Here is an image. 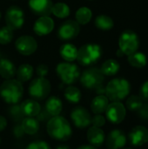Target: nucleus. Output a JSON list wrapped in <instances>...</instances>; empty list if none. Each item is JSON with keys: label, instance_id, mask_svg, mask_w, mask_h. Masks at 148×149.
Returning a JSON list of instances; mask_svg holds the SVG:
<instances>
[{"label": "nucleus", "instance_id": "1", "mask_svg": "<svg viewBox=\"0 0 148 149\" xmlns=\"http://www.w3.org/2000/svg\"><path fill=\"white\" fill-rule=\"evenodd\" d=\"M47 133L54 140L59 141H68L72 134L69 121L62 116H54L47 123Z\"/></svg>", "mask_w": 148, "mask_h": 149}, {"label": "nucleus", "instance_id": "2", "mask_svg": "<svg viewBox=\"0 0 148 149\" xmlns=\"http://www.w3.org/2000/svg\"><path fill=\"white\" fill-rule=\"evenodd\" d=\"M24 87L17 79H6L0 87V95L3 100L11 105L17 104L23 97Z\"/></svg>", "mask_w": 148, "mask_h": 149}, {"label": "nucleus", "instance_id": "3", "mask_svg": "<svg viewBox=\"0 0 148 149\" xmlns=\"http://www.w3.org/2000/svg\"><path fill=\"white\" fill-rule=\"evenodd\" d=\"M130 84L124 79H114L111 80L106 87V94L108 100L120 101L124 100L130 93Z\"/></svg>", "mask_w": 148, "mask_h": 149}, {"label": "nucleus", "instance_id": "4", "mask_svg": "<svg viewBox=\"0 0 148 149\" xmlns=\"http://www.w3.org/2000/svg\"><path fill=\"white\" fill-rule=\"evenodd\" d=\"M102 55V49L99 45L87 44L78 50L77 59L81 65L87 66L95 64Z\"/></svg>", "mask_w": 148, "mask_h": 149}, {"label": "nucleus", "instance_id": "5", "mask_svg": "<svg viewBox=\"0 0 148 149\" xmlns=\"http://www.w3.org/2000/svg\"><path fill=\"white\" fill-rule=\"evenodd\" d=\"M57 74L63 83L72 85L75 83L80 77V70L75 64L60 63L56 68Z\"/></svg>", "mask_w": 148, "mask_h": 149}, {"label": "nucleus", "instance_id": "6", "mask_svg": "<svg viewBox=\"0 0 148 149\" xmlns=\"http://www.w3.org/2000/svg\"><path fill=\"white\" fill-rule=\"evenodd\" d=\"M28 92L35 100H43L51 92V84L45 78L38 77L31 82Z\"/></svg>", "mask_w": 148, "mask_h": 149}, {"label": "nucleus", "instance_id": "7", "mask_svg": "<svg viewBox=\"0 0 148 149\" xmlns=\"http://www.w3.org/2000/svg\"><path fill=\"white\" fill-rule=\"evenodd\" d=\"M104 76L105 75L102 73L100 69L90 68L82 73L80 82L82 86L87 89H97L99 86H102L105 79Z\"/></svg>", "mask_w": 148, "mask_h": 149}, {"label": "nucleus", "instance_id": "8", "mask_svg": "<svg viewBox=\"0 0 148 149\" xmlns=\"http://www.w3.org/2000/svg\"><path fill=\"white\" fill-rule=\"evenodd\" d=\"M139 38L138 35L130 30L125 31L122 32L121 36L119 39L120 49L123 52L124 54L130 55L135 52H137L139 48Z\"/></svg>", "mask_w": 148, "mask_h": 149}, {"label": "nucleus", "instance_id": "9", "mask_svg": "<svg viewBox=\"0 0 148 149\" xmlns=\"http://www.w3.org/2000/svg\"><path fill=\"white\" fill-rule=\"evenodd\" d=\"M5 22L7 26L12 31L21 28L24 22V11L18 6L10 7L5 14Z\"/></svg>", "mask_w": 148, "mask_h": 149}, {"label": "nucleus", "instance_id": "10", "mask_svg": "<svg viewBox=\"0 0 148 149\" xmlns=\"http://www.w3.org/2000/svg\"><path fill=\"white\" fill-rule=\"evenodd\" d=\"M106 115L107 120L113 124H120L126 117V108L120 101H114L108 105Z\"/></svg>", "mask_w": 148, "mask_h": 149}, {"label": "nucleus", "instance_id": "11", "mask_svg": "<svg viewBox=\"0 0 148 149\" xmlns=\"http://www.w3.org/2000/svg\"><path fill=\"white\" fill-rule=\"evenodd\" d=\"M71 119L76 127L83 129L92 124V117L90 113L82 107L74 108L71 113Z\"/></svg>", "mask_w": 148, "mask_h": 149}, {"label": "nucleus", "instance_id": "12", "mask_svg": "<svg viewBox=\"0 0 148 149\" xmlns=\"http://www.w3.org/2000/svg\"><path fill=\"white\" fill-rule=\"evenodd\" d=\"M79 31L80 27L77 21L67 20L59 27L58 36L61 40H71L79 35Z\"/></svg>", "mask_w": 148, "mask_h": 149}, {"label": "nucleus", "instance_id": "13", "mask_svg": "<svg viewBox=\"0 0 148 149\" xmlns=\"http://www.w3.org/2000/svg\"><path fill=\"white\" fill-rule=\"evenodd\" d=\"M15 46L19 53L24 56H28L36 52L38 44L32 37L22 36L16 40Z\"/></svg>", "mask_w": 148, "mask_h": 149}, {"label": "nucleus", "instance_id": "14", "mask_svg": "<svg viewBox=\"0 0 148 149\" xmlns=\"http://www.w3.org/2000/svg\"><path fill=\"white\" fill-rule=\"evenodd\" d=\"M31 11L40 17H46L51 13L53 3L51 0H29Z\"/></svg>", "mask_w": 148, "mask_h": 149}, {"label": "nucleus", "instance_id": "15", "mask_svg": "<svg viewBox=\"0 0 148 149\" xmlns=\"http://www.w3.org/2000/svg\"><path fill=\"white\" fill-rule=\"evenodd\" d=\"M54 28V22L52 18L49 16L46 17H40L34 24L33 31L38 36L47 35L52 31Z\"/></svg>", "mask_w": 148, "mask_h": 149}, {"label": "nucleus", "instance_id": "16", "mask_svg": "<svg viewBox=\"0 0 148 149\" xmlns=\"http://www.w3.org/2000/svg\"><path fill=\"white\" fill-rule=\"evenodd\" d=\"M126 142L125 134L118 129L113 130L106 138V145L110 149L122 148Z\"/></svg>", "mask_w": 148, "mask_h": 149}, {"label": "nucleus", "instance_id": "17", "mask_svg": "<svg viewBox=\"0 0 148 149\" xmlns=\"http://www.w3.org/2000/svg\"><path fill=\"white\" fill-rule=\"evenodd\" d=\"M148 130L141 126L135 127L129 134V141L132 145L140 147L147 142Z\"/></svg>", "mask_w": 148, "mask_h": 149}, {"label": "nucleus", "instance_id": "18", "mask_svg": "<svg viewBox=\"0 0 148 149\" xmlns=\"http://www.w3.org/2000/svg\"><path fill=\"white\" fill-rule=\"evenodd\" d=\"M22 113L25 117H36L41 111L39 103L35 100H26L20 106Z\"/></svg>", "mask_w": 148, "mask_h": 149}, {"label": "nucleus", "instance_id": "19", "mask_svg": "<svg viewBox=\"0 0 148 149\" xmlns=\"http://www.w3.org/2000/svg\"><path fill=\"white\" fill-rule=\"evenodd\" d=\"M87 140L93 147H100L105 141V133L100 127H92L87 131Z\"/></svg>", "mask_w": 148, "mask_h": 149}, {"label": "nucleus", "instance_id": "20", "mask_svg": "<svg viewBox=\"0 0 148 149\" xmlns=\"http://www.w3.org/2000/svg\"><path fill=\"white\" fill-rule=\"evenodd\" d=\"M44 108H45V112H47L49 115L54 117L60 114L63 109V104L59 98L56 96H51L45 102Z\"/></svg>", "mask_w": 148, "mask_h": 149}, {"label": "nucleus", "instance_id": "21", "mask_svg": "<svg viewBox=\"0 0 148 149\" xmlns=\"http://www.w3.org/2000/svg\"><path fill=\"white\" fill-rule=\"evenodd\" d=\"M17 69L15 65L9 59H0V76L4 79H10L16 74Z\"/></svg>", "mask_w": 148, "mask_h": 149}, {"label": "nucleus", "instance_id": "22", "mask_svg": "<svg viewBox=\"0 0 148 149\" xmlns=\"http://www.w3.org/2000/svg\"><path fill=\"white\" fill-rule=\"evenodd\" d=\"M108 105L109 103H108L107 97L101 94V95H98L92 100V104H91V108L93 113L101 114L104 112H106Z\"/></svg>", "mask_w": 148, "mask_h": 149}, {"label": "nucleus", "instance_id": "23", "mask_svg": "<svg viewBox=\"0 0 148 149\" xmlns=\"http://www.w3.org/2000/svg\"><path fill=\"white\" fill-rule=\"evenodd\" d=\"M61 57L67 62H72L77 59L78 49L72 44H64L59 50Z\"/></svg>", "mask_w": 148, "mask_h": 149}, {"label": "nucleus", "instance_id": "24", "mask_svg": "<svg viewBox=\"0 0 148 149\" xmlns=\"http://www.w3.org/2000/svg\"><path fill=\"white\" fill-rule=\"evenodd\" d=\"M21 127L24 134L33 135L39 129V122L34 117H26L23 120Z\"/></svg>", "mask_w": 148, "mask_h": 149}, {"label": "nucleus", "instance_id": "25", "mask_svg": "<svg viewBox=\"0 0 148 149\" xmlns=\"http://www.w3.org/2000/svg\"><path fill=\"white\" fill-rule=\"evenodd\" d=\"M127 60L132 66L136 67V68H143L147 63L146 55L144 53L139 52H135L128 55Z\"/></svg>", "mask_w": 148, "mask_h": 149}, {"label": "nucleus", "instance_id": "26", "mask_svg": "<svg viewBox=\"0 0 148 149\" xmlns=\"http://www.w3.org/2000/svg\"><path fill=\"white\" fill-rule=\"evenodd\" d=\"M17 80L22 82H26L29 79H31L33 75V67L31 65L24 64L18 67V69L16 72Z\"/></svg>", "mask_w": 148, "mask_h": 149}, {"label": "nucleus", "instance_id": "27", "mask_svg": "<svg viewBox=\"0 0 148 149\" xmlns=\"http://www.w3.org/2000/svg\"><path fill=\"white\" fill-rule=\"evenodd\" d=\"M100 70L104 75L113 76V75H115L119 72L120 64L114 59H108L102 65Z\"/></svg>", "mask_w": 148, "mask_h": 149}, {"label": "nucleus", "instance_id": "28", "mask_svg": "<svg viewBox=\"0 0 148 149\" xmlns=\"http://www.w3.org/2000/svg\"><path fill=\"white\" fill-rule=\"evenodd\" d=\"M113 24H113V19L106 15H99L95 19L96 27L103 31L111 30L113 27Z\"/></svg>", "mask_w": 148, "mask_h": 149}, {"label": "nucleus", "instance_id": "29", "mask_svg": "<svg viewBox=\"0 0 148 149\" xmlns=\"http://www.w3.org/2000/svg\"><path fill=\"white\" fill-rule=\"evenodd\" d=\"M65 97L70 103L77 104L80 101L81 93L79 88L71 86L65 90Z\"/></svg>", "mask_w": 148, "mask_h": 149}, {"label": "nucleus", "instance_id": "30", "mask_svg": "<svg viewBox=\"0 0 148 149\" xmlns=\"http://www.w3.org/2000/svg\"><path fill=\"white\" fill-rule=\"evenodd\" d=\"M92 16V10L87 7H81L76 12V20L79 24H85L89 23Z\"/></svg>", "mask_w": 148, "mask_h": 149}, {"label": "nucleus", "instance_id": "31", "mask_svg": "<svg viewBox=\"0 0 148 149\" xmlns=\"http://www.w3.org/2000/svg\"><path fill=\"white\" fill-rule=\"evenodd\" d=\"M51 12L59 18H64L69 16L70 14V8L67 4L64 3H57L53 4Z\"/></svg>", "mask_w": 148, "mask_h": 149}, {"label": "nucleus", "instance_id": "32", "mask_svg": "<svg viewBox=\"0 0 148 149\" xmlns=\"http://www.w3.org/2000/svg\"><path fill=\"white\" fill-rule=\"evenodd\" d=\"M143 106V100L137 95H132L126 101V107L130 111H137Z\"/></svg>", "mask_w": 148, "mask_h": 149}, {"label": "nucleus", "instance_id": "33", "mask_svg": "<svg viewBox=\"0 0 148 149\" xmlns=\"http://www.w3.org/2000/svg\"><path fill=\"white\" fill-rule=\"evenodd\" d=\"M13 38V32L12 30L10 29L8 26H4L0 29V44L7 45L11 42Z\"/></svg>", "mask_w": 148, "mask_h": 149}, {"label": "nucleus", "instance_id": "34", "mask_svg": "<svg viewBox=\"0 0 148 149\" xmlns=\"http://www.w3.org/2000/svg\"><path fill=\"white\" fill-rule=\"evenodd\" d=\"M26 149H51V147L47 142L43 141H38L31 142L30 145L27 146Z\"/></svg>", "mask_w": 148, "mask_h": 149}, {"label": "nucleus", "instance_id": "35", "mask_svg": "<svg viewBox=\"0 0 148 149\" xmlns=\"http://www.w3.org/2000/svg\"><path fill=\"white\" fill-rule=\"evenodd\" d=\"M105 123H106V119L104 116L100 114H96L93 118H92V124L93 125V127H101L102 126L105 125Z\"/></svg>", "mask_w": 148, "mask_h": 149}, {"label": "nucleus", "instance_id": "36", "mask_svg": "<svg viewBox=\"0 0 148 149\" xmlns=\"http://www.w3.org/2000/svg\"><path fill=\"white\" fill-rule=\"evenodd\" d=\"M48 67L46 65H44V64H41L39 65L38 67H37V74L38 75V77H41V78H44L47 73H48Z\"/></svg>", "mask_w": 148, "mask_h": 149}, {"label": "nucleus", "instance_id": "37", "mask_svg": "<svg viewBox=\"0 0 148 149\" xmlns=\"http://www.w3.org/2000/svg\"><path fill=\"white\" fill-rule=\"evenodd\" d=\"M10 113H11L12 116H15L16 119H20L22 116H24L20 106H17V105H14L10 108Z\"/></svg>", "mask_w": 148, "mask_h": 149}, {"label": "nucleus", "instance_id": "38", "mask_svg": "<svg viewBox=\"0 0 148 149\" xmlns=\"http://www.w3.org/2000/svg\"><path fill=\"white\" fill-rule=\"evenodd\" d=\"M140 98L143 100H146L148 101V81L145 82L141 88H140Z\"/></svg>", "mask_w": 148, "mask_h": 149}, {"label": "nucleus", "instance_id": "39", "mask_svg": "<svg viewBox=\"0 0 148 149\" xmlns=\"http://www.w3.org/2000/svg\"><path fill=\"white\" fill-rule=\"evenodd\" d=\"M140 117L143 120H148V103L143 104V106L139 109Z\"/></svg>", "mask_w": 148, "mask_h": 149}, {"label": "nucleus", "instance_id": "40", "mask_svg": "<svg viewBox=\"0 0 148 149\" xmlns=\"http://www.w3.org/2000/svg\"><path fill=\"white\" fill-rule=\"evenodd\" d=\"M13 133H14V134H15V136H16L17 138H19V137L23 136V134H24V131H23L22 127H21V126H17V127H14Z\"/></svg>", "mask_w": 148, "mask_h": 149}, {"label": "nucleus", "instance_id": "41", "mask_svg": "<svg viewBox=\"0 0 148 149\" xmlns=\"http://www.w3.org/2000/svg\"><path fill=\"white\" fill-rule=\"evenodd\" d=\"M7 127V120L3 116L0 115V132L3 131Z\"/></svg>", "mask_w": 148, "mask_h": 149}, {"label": "nucleus", "instance_id": "42", "mask_svg": "<svg viewBox=\"0 0 148 149\" xmlns=\"http://www.w3.org/2000/svg\"><path fill=\"white\" fill-rule=\"evenodd\" d=\"M77 149H97L95 147L92 146V145H84V146H81L79 147V148Z\"/></svg>", "mask_w": 148, "mask_h": 149}, {"label": "nucleus", "instance_id": "43", "mask_svg": "<svg viewBox=\"0 0 148 149\" xmlns=\"http://www.w3.org/2000/svg\"><path fill=\"white\" fill-rule=\"evenodd\" d=\"M56 149H71L68 146H66V145H59V146H58Z\"/></svg>", "mask_w": 148, "mask_h": 149}, {"label": "nucleus", "instance_id": "44", "mask_svg": "<svg viewBox=\"0 0 148 149\" xmlns=\"http://www.w3.org/2000/svg\"><path fill=\"white\" fill-rule=\"evenodd\" d=\"M123 54H124V53H123V52H122L120 49V50L117 52V55H118L119 57H121V56H123Z\"/></svg>", "mask_w": 148, "mask_h": 149}, {"label": "nucleus", "instance_id": "45", "mask_svg": "<svg viewBox=\"0 0 148 149\" xmlns=\"http://www.w3.org/2000/svg\"><path fill=\"white\" fill-rule=\"evenodd\" d=\"M0 18H1V12H0Z\"/></svg>", "mask_w": 148, "mask_h": 149}, {"label": "nucleus", "instance_id": "46", "mask_svg": "<svg viewBox=\"0 0 148 149\" xmlns=\"http://www.w3.org/2000/svg\"><path fill=\"white\" fill-rule=\"evenodd\" d=\"M126 149H131V148H126Z\"/></svg>", "mask_w": 148, "mask_h": 149}, {"label": "nucleus", "instance_id": "47", "mask_svg": "<svg viewBox=\"0 0 148 149\" xmlns=\"http://www.w3.org/2000/svg\"><path fill=\"white\" fill-rule=\"evenodd\" d=\"M0 142H1V140H0Z\"/></svg>", "mask_w": 148, "mask_h": 149}, {"label": "nucleus", "instance_id": "48", "mask_svg": "<svg viewBox=\"0 0 148 149\" xmlns=\"http://www.w3.org/2000/svg\"><path fill=\"white\" fill-rule=\"evenodd\" d=\"M0 56H1V53H0Z\"/></svg>", "mask_w": 148, "mask_h": 149}, {"label": "nucleus", "instance_id": "49", "mask_svg": "<svg viewBox=\"0 0 148 149\" xmlns=\"http://www.w3.org/2000/svg\"><path fill=\"white\" fill-rule=\"evenodd\" d=\"M147 142H148V140H147Z\"/></svg>", "mask_w": 148, "mask_h": 149}, {"label": "nucleus", "instance_id": "50", "mask_svg": "<svg viewBox=\"0 0 148 149\" xmlns=\"http://www.w3.org/2000/svg\"><path fill=\"white\" fill-rule=\"evenodd\" d=\"M108 149H110V148H108Z\"/></svg>", "mask_w": 148, "mask_h": 149}]
</instances>
